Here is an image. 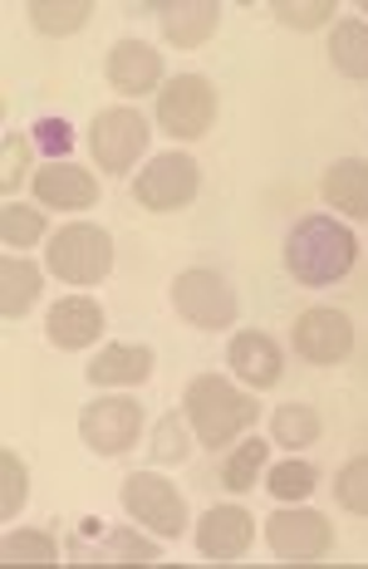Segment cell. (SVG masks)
<instances>
[{
  "mask_svg": "<svg viewBox=\"0 0 368 569\" xmlns=\"http://www.w3.org/2000/svg\"><path fill=\"white\" fill-rule=\"evenodd\" d=\"M329 64L344 79H368V20H339L329 30Z\"/></svg>",
  "mask_w": 368,
  "mask_h": 569,
  "instance_id": "23",
  "label": "cell"
},
{
  "mask_svg": "<svg viewBox=\"0 0 368 569\" xmlns=\"http://www.w3.org/2000/svg\"><path fill=\"white\" fill-rule=\"evenodd\" d=\"M182 412H187V422H192L197 442L207 447V452H221V447L241 442V437L256 427L260 402H256L251 393H241L231 378L201 373V378H192V383H187Z\"/></svg>",
  "mask_w": 368,
  "mask_h": 569,
  "instance_id": "2",
  "label": "cell"
},
{
  "mask_svg": "<svg viewBox=\"0 0 368 569\" xmlns=\"http://www.w3.org/2000/svg\"><path fill=\"white\" fill-rule=\"evenodd\" d=\"M270 10H276V20L290 30H319L335 16V0H276Z\"/></svg>",
  "mask_w": 368,
  "mask_h": 569,
  "instance_id": "32",
  "label": "cell"
},
{
  "mask_svg": "<svg viewBox=\"0 0 368 569\" xmlns=\"http://www.w3.org/2000/svg\"><path fill=\"white\" fill-rule=\"evenodd\" d=\"M148 138H152L148 118H142L138 109H123V103H118V109L93 113V123H89L93 162H99L103 172H113V177H123L142 152H148Z\"/></svg>",
  "mask_w": 368,
  "mask_h": 569,
  "instance_id": "7",
  "label": "cell"
},
{
  "mask_svg": "<svg viewBox=\"0 0 368 569\" xmlns=\"http://www.w3.org/2000/svg\"><path fill=\"white\" fill-rule=\"evenodd\" d=\"M138 432H142V402L133 398H93L79 412V437L99 457H123L138 442Z\"/></svg>",
  "mask_w": 368,
  "mask_h": 569,
  "instance_id": "10",
  "label": "cell"
},
{
  "mask_svg": "<svg viewBox=\"0 0 368 569\" xmlns=\"http://www.w3.org/2000/svg\"><path fill=\"white\" fill-rule=\"evenodd\" d=\"M118 501H123V511L158 540H177L187 530V496L177 491L168 477H158V471H133V477H123Z\"/></svg>",
  "mask_w": 368,
  "mask_h": 569,
  "instance_id": "6",
  "label": "cell"
},
{
  "mask_svg": "<svg viewBox=\"0 0 368 569\" xmlns=\"http://www.w3.org/2000/svg\"><path fill=\"white\" fill-rule=\"evenodd\" d=\"M315 486H319V467L305 457H285L280 467L266 471V491L276 496L280 506H295V501H305V496H315Z\"/></svg>",
  "mask_w": 368,
  "mask_h": 569,
  "instance_id": "26",
  "label": "cell"
},
{
  "mask_svg": "<svg viewBox=\"0 0 368 569\" xmlns=\"http://www.w3.org/2000/svg\"><path fill=\"white\" fill-rule=\"evenodd\" d=\"M295 353H300L305 363H315V369H335L354 353V319L344 310H329V305H315V310H305L295 319Z\"/></svg>",
  "mask_w": 368,
  "mask_h": 569,
  "instance_id": "11",
  "label": "cell"
},
{
  "mask_svg": "<svg viewBox=\"0 0 368 569\" xmlns=\"http://www.w3.org/2000/svg\"><path fill=\"white\" fill-rule=\"evenodd\" d=\"M364 10H368V0H364Z\"/></svg>",
  "mask_w": 368,
  "mask_h": 569,
  "instance_id": "35",
  "label": "cell"
},
{
  "mask_svg": "<svg viewBox=\"0 0 368 569\" xmlns=\"http://www.w3.org/2000/svg\"><path fill=\"white\" fill-rule=\"evenodd\" d=\"M40 284H44V276L34 260H26V256L0 260V319L16 325L20 315H30V305L40 300Z\"/></svg>",
  "mask_w": 368,
  "mask_h": 569,
  "instance_id": "21",
  "label": "cell"
},
{
  "mask_svg": "<svg viewBox=\"0 0 368 569\" xmlns=\"http://www.w3.org/2000/svg\"><path fill=\"white\" fill-rule=\"evenodd\" d=\"M227 363L251 393L276 388L285 378V349L270 335H260V329H236L231 343H227Z\"/></svg>",
  "mask_w": 368,
  "mask_h": 569,
  "instance_id": "12",
  "label": "cell"
},
{
  "mask_svg": "<svg viewBox=\"0 0 368 569\" xmlns=\"http://www.w3.org/2000/svg\"><path fill=\"white\" fill-rule=\"evenodd\" d=\"M319 192L335 211L364 221L368 217V158H339L329 162V172L319 177Z\"/></svg>",
  "mask_w": 368,
  "mask_h": 569,
  "instance_id": "19",
  "label": "cell"
},
{
  "mask_svg": "<svg viewBox=\"0 0 368 569\" xmlns=\"http://www.w3.org/2000/svg\"><path fill=\"white\" fill-rule=\"evenodd\" d=\"M354 260H359V241H354V231L335 217H305L285 236V270H290V280L305 284V290L339 284L354 270Z\"/></svg>",
  "mask_w": 368,
  "mask_h": 569,
  "instance_id": "1",
  "label": "cell"
},
{
  "mask_svg": "<svg viewBox=\"0 0 368 569\" xmlns=\"http://www.w3.org/2000/svg\"><path fill=\"white\" fill-rule=\"evenodd\" d=\"M0 241L10 246V256H20L26 246H40L44 241V211L6 201V207H0Z\"/></svg>",
  "mask_w": 368,
  "mask_h": 569,
  "instance_id": "27",
  "label": "cell"
},
{
  "mask_svg": "<svg viewBox=\"0 0 368 569\" xmlns=\"http://www.w3.org/2000/svg\"><path fill=\"white\" fill-rule=\"evenodd\" d=\"M256 540V520L241 506H211L207 516L197 520V550L217 565H236Z\"/></svg>",
  "mask_w": 368,
  "mask_h": 569,
  "instance_id": "13",
  "label": "cell"
},
{
  "mask_svg": "<svg viewBox=\"0 0 368 569\" xmlns=\"http://www.w3.org/2000/svg\"><path fill=\"white\" fill-rule=\"evenodd\" d=\"M201 192V168L192 152H162L133 177V197L148 211H182Z\"/></svg>",
  "mask_w": 368,
  "mask_h": 569,
  "instance_id": "8",
  "label": "cell"
},
{
  "mask_svg": "<svg viewBox=\"0 0 368 569\" xmlns=\"http://www.w3.org/2000/svg\"><path fill=\"white\" fill-rule=\"evenodd\" d=\"M30 152H34V138H26V133H6V172H0V192H6L10 201H16V187L26 182Z\"/></svg>",
  "mask_w": 368,
  "mask_h": 569,
  "instance_id": "33",
  "label": "cell"
},
{
  "mask_svg": "<svg viewBox=\"0 0 368 569\" xmlns=\"http://www.w3.org/2000/svg\"><path fill=\"white\" fill-rule=\"evenodd\" d=\"M266 540H270V550H276V560L315 565V560H325L329 545H335V526H329V516L295 501L266 520Z\"/></svg>",
  "mask_w": 368,
  "mask_h": 569,
  "instance_id": "9",
  "label": "cell"
},
{
  "mask_svg": "<svg viewBox=\"0 0 368 569\" xmlns=\"http://www.w3.org/2000/svg\"><path fill=\"white\" fill-rule=\"evenodd\" d=\"M0 555H6L10 565H54L59 545H54V536H44V530H10V536L0 540Z\"/></svg>",
  "mask_w": 368,
  "mask_h": 569,
  "instance_id": "28",
  "label": "cell"
},
{
  "mask_svg": "<svg viewBox=\"0 0 368 569\" xmlns=\"http://www.w3.org/2000/svg\"><path fill=\"white\" fill-rule=\"evenodd\" d=\"M44 266L64 284H99L113 270V236L103 227H93V221H69L44 246Z\"/></svg>",
  "mask_w": 368,
  "mask_h": 569,
  "instance_id": "3",
  "label": "cell"
},
{
  "mask_svg": "<svg viewBox=\"0 0 368 569\" xmlns=\"http://www.w3.org/2000/svg\"><path fill=\"white\" fill-rule=\"evenodd\" d=\"M30 26L40 34H54V40H64V34L84 30L89 16H93V0H30Z\"/></svg>",
  "mask_w": 368,
  "mask_h": 569,
  "instance_id": "24",
  "label": "cell"
},
{
  "mask_svg": "<svg viewBox=\"0 0 368 569\" xmlns=\"http://www.w3.org/2000/svg\"><path fill=\"white\" fill-rule=\"evenodd\" d=\"M26 496H30V471H26V461L6 447V452H0V516L16 520Z\"/></svg>",
  "mask_w": 368,
  "mask_h": 569,
  "instance_id": "30",
  "label": "cell"
},
{
  "mask_svg": "<svg viewBox=\"0 0 368 569\" xmlns=\"http://www.w3.org/2000/svg\"><path fill=\"white\" fill-rule=\"evenodd\" d=\"M187 412H168L158 427H152V461H187V452H192V442H187Z\"/></svg>",
  "mask_w": 368,
  "mask_h": 569,
  "instance_id": "31",
  "label": "cell"
},
{
  "mask_svg": "<svg viewBox=\"0 0 368 569\" xmlns=\"http://www.w3.org/2000/svg\"><path fill=\"white\" fill-rule=\"evenodd\" d=\"M152 363H158V353L148 349V343H103L99 353H93L89 363V383L99 388H138L152 378Z\"/></svg>",
  "mask_w": 368,
  "mask_h": 569,
  "instance_id": "18",
  "label": "cell"
},
{
  "mask_svg": "<svg viewBox=\"0 0 368 569\" xmlns=\"http://www.w3.org/2000/svg\"><path fill=\"white\" fill-rule=\"evenodd\" d=\"M103 74H109L113 93L123 99H142V93H158L162 89V54L142 40H118L109 59H103Z\"/></svg>",
  "mask_w": 368,
  "mask_h": 569,
  "instance_id": "15",
  "label": "cell"
},
{
  "mask_svg": "<svg viewBox=\"0 0 368 569\" xmlns=\"http://www.w3.org/2000/svg\"><path fill=\"white\" fill-rule=\"evenodd\" d=\"M172 310L192 329H211V335H217V329H231L236 319H241V300H236L227 276H217V270H207V266H192L172 280Z\"/></svg>",
  "mask_w": 368,
  "mask_h": 569,
  "instance_id": "5",
  "label": "cell"
},
{
  "mask_svg": "<svg viewBox=\"0 0 368 569\" xmlns=\"http://www.w3.org/2000/svg\"><path fill=\"white\" fill-rule=\"evenodd\" d=\"M335 501L349 516H368V452L364 457H349L335 471Z\"/></svg>",
  "mask_w": 368,
  "mask_h": 569,
  "instance_id": "29",
  "label": "cell"
},
{
  "mask_svg": "<svg viewBox=\"0 0 368 569\" xmlns=\"http://www.w3.org/2000/svg\"><path fill=\"white\" fill-rule=\"evenodd\" d=\"M99 335H103V305L89 300V295H64L44 315V339L54 349H89Z\"/></svg>",
  "mask_w": 368,
  "mask_h": 569,
  "instance_id": "16",
  "label": "cell"
},
{
  "mask_svg": "<svg viewBox=\"0 0 368 569\" xmlns=\"http://www.w3.org/2000/svg\"><path fill=\"white\" fill-rule=\"evenodd\" d=\"M217 109H221V99L207 74H172L158 89V128L172 133L177 142L207 138L211 123H217Z\"/></svg>",
  "mask_w": 368,
  "mask_h": 569,
  "instance_id": "4",
  "label": "cell"
},
{
  "mask_svg": "<svg viewBox=\"0 0 368 569\" xmlns=\"http://www.w3.org/2000/svg\"><path fill=\"white\" fill-rule=\"evenodd\" d=\"M158 26L172 50H201L221 26V6L217 0H172V6H158Z\"/></svg>",
  "mask_w": 368,
  "mask_h": 569,
  "instance_id": "17",
  "label": "cell"
},
{
  "mask_svg": "<svg viewBox=\"0 0 368 569\" xmlns=\"http://www.w3.org/2000/svg\"><path fill=\"white\" fill-rule=\"evenodd\" d=\"M30 138H34V148H44V152H50V162H54V152H59V162H64L69 142H74V138H69V123H64V118H40Z\"/></svg>",
  "mask_w": 368,
  "mask_h": 569,
  "instance_id": "34",
  "label": "cell"
},
{
  "mask_svg": "<svg viewBox=\"0 0 368 569\" xmlns=\"http://www.w3.org/2000/svg\"><path fill=\"white\" fill-rule=\"evenodd\" d=\"M34 201L40 207H54V211H89L99 207V177L89 168H79V162H44L40 172H34Z\"/></svg>",
  "mask_w": 368,
  "mask_h": 569,
  "instance_id": "14",
  "label": "cell"
},
{
  "mask_svg": "<svg viewBox=\"0 0 368 569\" xmlns=\"http://www.w3.org/2000/svg\"><path fill=\"white\" fill-rule=\"evenodd\" d=\"M319 432H325V422H319V412L305 408V402H285L276 418H270V437H276L285 452H305V447H315Z\"/></svg>",
  "mask_w": 368,
  "mask_h": 569,
  "instance_id": "25",
  "label": "cell"
},
{
  "mask_svg": "<svg viewBox=\"0 0 368 569\" xmlns=\"http://www.w3.org/2000/svg\"><path fill=\"white\" fill-rule=\"evenodd\" d=\"M266 457H270V442H260V437H241V442L231 447V457L221 461V471H217V481L227 486L231 496H246L251 486L266 477Z\"/></svg>",
  "mask_w": 368,
  "mask_h": 569,
  "instance_id": "22",
  "label": "cell"
},
{
  "mask_svg": "<svg viewBox=\"0 0 368 569\" xmlns=\"http://www.w3.org/2000/svg\"><path fill=\"white\" fill-rule=\"evenodd\" d=\"M69 550L84 555V560H109V565H152L162 560L158 540L138 536V530H109V536H74L69 540Z\"/></svg>",
  "mask_w": 368,
  "mask_h": 569,
  "instance_id": "20",
  "label": "cell"
}]
</instances>
